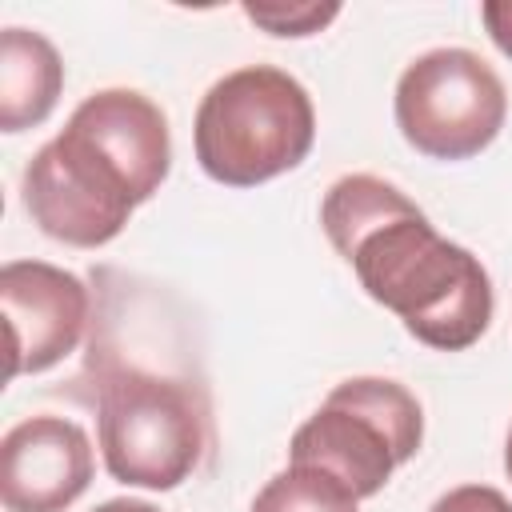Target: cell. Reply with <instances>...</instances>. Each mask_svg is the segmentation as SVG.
Returning <instances> with one entry per match:
<instances>
[{"label":"cell","mask_w":512,"mask_h":512,"mask_svg":"<svg viewBox=\"0 0 512 512\" xmlns=\"http://www.w3.org/2000/svg\"><path fill=\"white\" fill-rule=\"evenodd\" d=\"M320 224L360 288L396 312L420 344L464 352L488 332L492 280L484 264L440 236L396 184L372 172L340 176L324 192Z\"/></svg>","instance_id":"1"},{"label":"cell","mask_w":512,"mask_h":512,"mask_svg":"<svg viewBox=\"0 0 512 512\" xmlns=\"http://www.w3.org/2000/svg\"><path fill=\"white\" fill-rule=\"evenodd\" d=\"M420 440L424 412L404 384L388 376H352L292 432L288 460L324 468L344 480L356 500H368L416 456Z\"/></svg>","instance_id":"5"},{"label":"cell","mask_w":512,"mask_h":512,"mask_svg":"<svg viewBox=\"0 0 512 512\" xmlns=\"http://www.w3.org/2000/svg\"><path fill=\"white\" fill-rule=\"evenodd\" d=\"M504 116V80L472 48H432L396 80V128L432 160H468L484 152L500 136Z\"/></svg>","instance_id":"6"},{"label":"cell","mask_w":512,"mask_h":512,"mask_svg":"<svg viewBox=\"0 0 512 512\" xmlns=\"http://www.w3.org/2000/svg\"><path fill=\"white\" fill-rule=\"evenodd\" d=\"M244 16L252 20V24H260L264 32H272V36H312V32H320V28H328L336 16H340V4H316V0H304V4H284V0H276V4H244Z\"/></svg>","instance_id":"11"},{"label":"cell","mask_w":512,"mask_h":512,"mask_svg":"<svg viewBox=\"0 0 512 512\" xmlns=\"http://www.w3.org/2000/svg\"><path fill=\"white\" fill-rule=\"evenodd\" d=\"M92 404L100 456L112 480L168 492L212 448L208 392L188 372H160L92 344Z\"/></svg>","instance_id":"3"},{"label":"cell","mask_w":512,"mask_h":512,"mask_svg":"<svg viewBox=\"0 0 512 512\" xmlns=\"http://www.w3.org/2000/svg\"><path fill=\"white\" fill-rule=\"evenodd\" d=\"M92 512H160V508H152L148 500H132V496H116V500H104L100 508H92Z\"/></svg>","instance_id":"14"},{"label":"cell","mask_w":512,"mask_h":512,"mask_svg":"<svg viewBox=\"0 0 512 512\" xmlns=\"http://www.w3.org/2000/svg\"><path fill=\"white\" fill-rule=\"evenodd\" d=\"M168 168L172 136L160 104L136 88H100L28 160L20 200L44 236L100 248L124 232L136 204L160 192Z\"/></svg>","instance_id":"2"},{"label":"cell","mask_w":512,"mask_h":512,"mask_svg":"<svg viewBox=\"0 0 512 512\" xmlns=\"http://www.w3.org/2000/svg\"><path fill=\"white\" fill-rule=\"evenodd\" d=\"M504 472L512 480V428H508V440H504Z\"/></svg>","instance_id":"15"},{"label":"cell","mask_w":512,"mask_h":512,"mask_svg":"<svg viewBox=\"0 0 512 512\" xmlns=\"http://www.w3.org/2000/svg\"><path fill=\"white\" fill-rule=\"evenodd\" d=\"M64 88V60L32 28L0 32V132H24L52 116Z\"/></svg>","instance_id":"9"},{"label":"cell","mask_w":512,"mask_h":512,"mask_svg":"<svg viewBox=\"0 0 512 512\" xmlns=\"http://www.w3.org/2000/svg\"><path fill=\"white\" fill-rule=\"evenodd\" d=\"M480 20H484L492 44L504 56H512V0H488V4H480Z\"/></svg>","instance_id":"13"},{"label":"cell","mask_w":512,"mask_h":512,"mask_svg":"<svg viewBox=\"0 0 512 512\" xmlns=\"http://www.w3.org/2000/svg\"><path fill=\"white\" fill-rule=\"evenodd\" d=\"M428 512H512V500L488 484H460L444 492Z\"/></svg>","instance_id":"12"},{"label":"cell","mask_w":512,"mask_h":512,"mask_svg":"<svg viewBox=\"0 0 512 512\" xmlns=\"http://www.w3.org/2000/svg\"><path fill=\"white\" fill-rule=\"evenodd\" d=\"M356 504L360 500L352 496V488L332 472L288 464L256 492L248 512H356Z\"/></svg>","instance_id":"10"},{"label":"cell","mask_w":512,"mask_h":512,"mask_svg":"<svg viewBox=\"0 0 512 512\" xmlns=\"http://www.w3.org/2000/svg\"><path fill=\"white\" fill-rule=\"evenodd\" d=\"M96 472L92 440L76 420L28 416L0 440V500L8 512H64Z\"/></svg>","instance_id":"8"},{"label":"cell","mask_w":512,"mask_h":512,"mask_svg":"<svg viewBox=\"0 0 512 512\" xmlns=\"http://www.w3.org/2000/svg\"><path fill=\"white\" fill-rule=\"evenodd\" d=\"M196 160L228 188H256L296 168L316 140L308 88L276 64H244L220 76L196 108Z\"/></svg>","instance_id":"4"},{"label":"cell","mask_w":512,"mask_h":512,"mask_svg":"<svg viewBox=\"0 0 512 512\" xmlns=\"http://www.w3.org/2000/svg\"><path fill=\"white\" fill-rule=\"evenodd\" d=\"M0 308L8 324V380L48 372L88 332V284L48 260H8L0 268Z\"/></svg>","instance_id":"7"}]
</instances>
